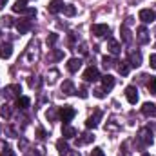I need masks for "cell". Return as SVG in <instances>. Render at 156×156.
Here are the masks:
<instances>
[{"label": "cell", "mask_w": 156, "mask_h": 156, "mask_svg": "<svg viewBox=\"0 0 156 156\" xmlns=\"http://www.w3.org/2000/svg\"><path fill=\"white\" fill-rule=\"evenodd\" d=\"M138 144H140V147H147V145L153 144V129L151 127L140 129V133H138Z\"/></svg>", "instance_id": "1"}, {"label": "cell", "mask_w": 156, "mask_h": 156, "mask_svg": "<svg viewBox=\"0 0 156 156\" xmlns=\"http://www.w3.org/2000/svg\"><path fill=\"white\" fill-rule=\"evenodd\" d=\"M75 115H76V111H75L73 107H69V105H66V107L60 109V120L64 122V125H67V123L75 118Z\"/></svg>", "instance_id": "2"}, {"label": "cell", "mask_w": 156, "mask_h": 156, "mask_svg": "<svg viewBox=\"0 0 156 156\" xmlns=\"http://www.w3.org/2000/svg\"><path fill=\"white\" fill-rule=\"evenodd\" d=\"M109 26L107 24H94L93 27H91V33L94 35V37H98V38H102V37H107L109 35Z\"/></svg>", "instance_id": "3"}, {"label": "cell", "mask_w": 156, "mask_h": 156, "mask_svg": "<svg viewBox=\"0 0 156 156\" xmlns=\"http://www.w3.org/2000/svg\"><path fill=\"white\" fill-rule=\"evenodd\" d=\"M83 80L85 82H96V80H100V71L96 69V67H87L85 69V73H83Z\"/></svg>", "instance_id": "4"}, {"label": "cell", "mask_w": 156, "mask_h": 156, "mask_svg": "<svg viewBox=\"0 0 156 156\" xmlns=\"http://www.w3.org/2000/svg\"><path fill=\"white\" fill-rule=\"evenodd\" d=\"M138 16H140V20H142L144 24H151V22L156 20V13L153 11V9H142Z\"/></svg>", "instance_id": "5"}, {"label": "cell", "mask_w": 156, "mask_h": 156, "mask_svg": "<svg viewBox=\"0 0 156 156\" xmlns=\"http://www.w3.org/2000/svg\"><path fill=\"white\" fill-rule=\"evenodd\" d=\"M125 98H127V102L129 104H136L138 102V89L134 87V85H129V87H125Z\"/></svg>", "instance_id": "6"}, {"label": "cell", "mask_w": 156, "mask_h": 156, "mask_svg": "<svg viewBox=\"0 0 156 156\" xmlns=\"http://www.w3.org/2000/svg\"><path fill=\"white\" fill-rule=\"evenodd\" d=\"M20 93H22V89H20V85H7L5 89H4V94L7 96V98H20Z\"/></svg>", "instance_id": "7"}, {"label": "cell", "mask_w": 156, "mask_h": 156, "mask_svg": "<svg viewBox=\"0 0 156 156\" xmlns=\"http://www.w3.org/2000/svg\"><path fill=\"white\" fill-rule=\"evenodd\" d=\"M100 118H102V111H100V109H96L93 116H89V118H87V122H85V127H87V129H94V127L98 125Z\"/></svg>", "instance_id": "8"}, {"label": "cell", "mask_w": 156, "mask_h": 156, "mask_svg": "<svg viewBox=\"0 0 156 156\" xmlns=\"http://www.w3.org/2000/svg\"><path fill=\"white\" fill-rule=\"evenodd\" d=\"M16 29H18L20 35H26V33L31 29V20H29V18H22V20H18V22H16Z\"/></svg>", "instance_id": "9"}, {"label": "cell", "mask_w": 156, "mask_h": 156, "mask_svg": "<svg viewBox=\"0 0 156 156\" xmlns=\"http://www.w3.org/2000/svg\"><path fill=\"white\" fill-rule=\"evenodd\" d=\"M11 55H13V45L9 42L7 44H2L0 45V58L7 60V58H11Z\"/></svg>", "instance_id": "10"}, {"label": "cell", "mask_w": 156, "mask_h": 156, "mask_svg": "<svg viewBox=\"0 0 156 156\" xmlns=\"http://www.w3.org/2000/svg\"><path fill=\"white\" fill-rule=\"evenodd\" d=\"M80 67H82V60L80 58H69L67 60V71L69 73H76Z\"/></svg>", "instance_id": "11"}, {"label": "cell", "mask_w": 156, "mask_h": 156, "mask_svg": "<svg viewBox=\"0 0 156 156\" xmlns=\"http://www.w3.org/2000/svg\"><path fill=\"white\" fill-rule=\"evenodd\" d=\"M64 9V4L60 2V0H53L49 5H47V11L51 13V15H56V13H60Z\"/></svg>", "instance_id": "12"}, {"label": "cell", "mask_w": 156, "mask_h": 156, "mask_svg": "<svg viewBox=\"0 0 156 156\" xmlns=\"http://www.w3.org/2000/svg\"><path fill=\"white\" fill-rule=\"evenodd\" d=\"M129 64H131V67H138L140 64H142V53L140 51H133L131 55H129Z\"/></svg>", "instance_id": "13"}, {"label": "cell", "mask_w": 156, "mask_h": 156, "mask_svg": "<svg viewBox=\"0 0 156 156\" xmlns=\"http://www.w3.org/2000/svg\"><path fill=\"white\" fill-rule=\"evenodd\" d=\"M136 33H138L136 37H138V42H140V44H149V31H147L144 26H142V27H138V29H136Z\"/></svg>", "instance_id": "14"}, {"label": "cell", "mask_w": 156, "mask_h": 156, "mask_svg": "<svg viewBox=\"0 0 156 156\" xmlns=\"http://www.w3.org/2000/svg\"><path fill=\"white\" fill-rule=\"evenodd\" d=\"M142 115H145V116H156V105L154 104H144L142 105Z\"/></svg>", "instance_id": "15"}, {"label": "cell", "mask_w": 156, "mask_h": 156, "mask_svg": "<svg viewBox=\"0 0 156 156\" xmlns=\"http://www.w3.org/2000/svg\"><path fill=\"white\" fill-rule=\"evenodd\" d=\"M62 134H64V138H67V140H69V138H75V136H76V129L67 123V125L62 127Z\"/></svg>", "instance_id": "16"}, {"label": "cell", "mask_w": 156, "mask_h": 156, "mask_svg": "<svg viewBox=\"0 0 156 156\" xmlns=\"http://www.w3.org/2000/svg\"><path fill=\"white\" fill-rule=\"evenodd\" d=\"M102 85H104V89H105V91H111V89L115 87V78L111 76V75L102 76Z\"/></svg>", "instance_id": "17"}, {"label": "cell", "mask_w": 156, "mask_h": 156, "mask_svg": "<svg viewBox=\"0 0 156 156\" xmlns=\"http://www.w3.org/2000/svg\"><path fill=\"white\" fill-rule=\"evenodd\" d=\"M27 0H16L15 4H13V11L15 13H26L27 11Z\"/></svg>", "instance_id": "18"}, {"label": "cell", "mask_w": 156, "mask_h": 156, "mask_svg": "<svg viewBox=\"0 0 156 156\" xmlns=\"http://www.w3.org/2000/svg\"><path fill=\"white\" fill-rule=\"evenodd\" d=\"M107 49H109V53L111 55H118L120 51H122V47H120V44H118L116 40H109V44H107Z\"/></svg>", "instance_id": "19"}, {"label": "cell", "mask_w": 156, "mask_h": 156, "mask_svg": "<svg viewBox=\"0 0 156 156\" xmlns=\"http://www.w3.org/2000/svg\"><path fill=\"white\" fill-rule=\"evenodd\" d=\"M56 149H58V154L60 156H66L69 153V145H67L64 140H58V142H56Z\"/></svg>", "instance_id": "20"}, {"label": "cell", "mask_w": 156, "mask_h": 156, "mask_svg": "<svg viewBox=\"0 0 156 156\" xmlns=\"http://www.w3.org/2000/svg\"><path fill=\"white\" fill-rule=\"evenodd\" d=\"M29 104H31V100H29L27 96H20V98H16V107H18V109H22V111H24V109H27V107H29Z\"/></svg>", "instance_id": "21"}, {"label": "cell", "mask_w": 156, "mask_h": 156, "mask_svg": "<svg viewBox=\"0 0 156 156\" xmlns=\"http://www.w3.org/2000/svg\"><path fill=\"white\" fill-rule=\"evenodd\" d=\"M11 115H13V111H11V107H9L7 104H4V105L0 107V116L4 118V120H9V118H11Z\"/></svg>", "instance_id": "22"}, {"label": "cell", "mask_w": 156, "mask_h": 156, "mask_svg": "<svg viewBox=\"0 0 156 156\" xmlns=\"http://www.w3.org/2000/svg\"><path fill=\"white\" fill-rule=\"evenodd\" d=\"M62 91H64L66 94H75V85H73V82H71V80H66L64 85H62Z\"/></svg>", "instance_id": "23"}, {"label": "cell", "mask_w": 156, "mask_h": 156, "mask_svg": "<svg viewBox=\"0 0 156 156\" xmlns=\"http://www.w3.org/2000/svg\"><path fill=\"white\" fill-rule=\"evenodd\" d=\"M62 11H64L66 16H75V15H76V7L71 5V4H64V9H62Z\"/></svg>", "instance_id": "24"}, {"label": "cell", "mask_w": 156, "mask_h": 156, "mask_svg": "<svg viewBox=\"0 0 156 156\" xmlns=\"http://www.w3.org/2000/svg\"><path fill=\"white\" fill-rule=\"evenodd\" d=\"M93 134H89V133H83L82 134V138H78L76 140V145H83V144H89V142H93Z\"/></svg>", "instance_id": "25"}, {"label": "cell", "mask_w": 156, "mask_h": 156, "mask_svg": "<svg viewBox=\"0 0 156 156\" xmlns=\"http://www.w3.org/2000/svg\"><path fill=\"white\" fill-rule=\"evenodd\" d=\"M102 64H104L105 69H111V67H115V64H118V62H115L111 56H104V58H102Z\"/></svg>", "instance_id": "26"}, {"label": "cell", "mask_w": 156, "mask_h": 156, "mask_svg": "<svg viewBox=\"0 0 156 156\" xmlns=\"http://www.w3.org/2000/svg\"><path fill=\"white\" fill-rule=\"evenodd\" d=\"M62 58H64V51H60V49H55V51L51 53V56H49V60H53V62L62 60Z\"/></svg>", "instance_id": "27"}, {"label": "cell", "mask_w": 156, "mask_h": 156, "mask_svg": "<svg viewBox=\"0 0 156 156\" xmlns=\"http://www.w3.org/2000/svg\"><path fill=\"white\" fill-rule=\"evenodd\" d=\"M147 89L151 91V94H156V76H151L147 80Z\"/></svg>", "instance_id": "28"}, {"label": "cell", "mask_w": 156, "mask_h": 156, "mask_svg": "<svg viewBox=\"0 0 156 156\" xmlns=\"http://www.w3.org/2000/svg\"><path fill=\"white\" fill-rule=\"evenodd\" d=\"M129 69H131V64L129 62H122V66H118V71H120V75H127L129 73Z\"/></svg>", "instance_id": "29"}, {"label": "cell", "mask_w": 156, "mask_h": 156, "mask_svg": "<svg viewBox=\"0 0 156 156\" xmlns=\"http://www.w3.org/2000/svg\"><path fill=\"white\" fill-rule=\"evenodd\" d=\"M120 31H122V38H123V42H125V44H129V42L133 40V38H131V33H129V29H127L125 26H123Z\"/></svg>", "instance_id": "30"}, {"label": "cell", "mask_w": 156, "mask_h": 156, "mask_svg": "<svg viewBox=\"0 0 156 156\" xmlns=\"http://www.w3.org/2000/svg\"><path fill=\"white\" fill-rule=\"evenodd\" d=\"M56 42H58V35H56V33H51V35L47 37V45H49V47H53Z\"/></svg>", "instance_id": "31"}, {"label": "cell", "mask_w": 156, "mask_h": 156, "mask_svg": "<svg viewBox=\"0 0 156 156\" xmlns=\"http://www.w3.org/2000/svg\"><path fill=\"white\" fill-rule=\"evenodd\" d=\"M2 24H4L5 27H11L15 22H13V18H11V16H4V18H2Z\"/></svg>", "instance_id": "32"}, {"label": "cell", "mask_w": 156, "mask_h": 156, "mask_svg": "<svg viewBox=\"0 0 156 156\" xmlns=\"http://www.w3.org/2000/svg\"><path fill=\"white\" fill-rule=\"evenodd\" d=\"M93 94H94L96 98H105V93H104V89H94V91H93Z\"/></svg>", "instance_id": "33"}, {"label": "cell", "mask_w": 156, "mask_h": 156, "mask_svg": "<svg viewBox=\"0 0 156 156\" xmlns=\"http://www.w3.org/2000/svg\"><path fill=\"white\" fill-rule=\"evenodd\" d=\"M2 156H15V153H13V149L11 147H4V151H2Z\"/></svg>", "instance_id": "34"}, {"label": "cell", "mask_w": 156, "mask_h": 156, "mask_svg": "<svg viewBox=\"0 0 156 156\" xmlns=\"http://www.w3.org/2000/svg\"><path fill=\"white\" fill-rule=\"evenodd\" d=\"M91 156H105V153H104L100 147H96V149H93V151H91Z\"/></svg>", "instance_id": "35"}, {"label": "cell", "mask_w": 156, "mask_h": 156, "mask_svg": "<svg viewBox=\"0 0 156 156\" xmlns=\"http://www.w3.org/2000/svg\"><path fill=\"white\" fill-rule=\"evenodd\" d=\"M45 136H47V133H45L44 129H37V138H38V140H44Z\"/></svg>", "instance_id": "36"}, {"label": "cell", "mask_w": 156, "mask_h": 156, "mask_svg": "<svg viewBox=\"0 0 156 156\" xmlns=\"http://www.w3.org/2000/svg\"><path fill=\"white\" fill-rule=\"evenodd\" d=\"M87 94H89V93H87V89L82 85V87H80V98H87Z\"/></svg>", "instance_id": "37"}, {"label": "cell", "mask_w": 156, "mask_h": 156, "mask_svg": "<svg viewBox=\"0 0 156 156\" xmlns=\"http://www.w3.org/2000/svg\"><path fill=\"white\" fill-rule=\"evenodd\" d=\"M149 64H151V67H153V69H156V55H151Z\"/></svg>", "instance_id": "38"}, {"label": "cell", "mask_w": 156, "mask_h": 156, "mask_svg": "<svg viewBox=\"0 0 156 156\" xmlns=\"http://www.w3.org/2000/svg\"><path fill=\"white\" fill-rule=\"evenodd\" d=\"M5 131H7V134H9V136H13V138L16 136V133H15V129H13V127H7Z\"/></svg>", "instance_id": "39"}, {"label": "cell", "mask_w": 156, "mask_h": 156, "mask_svg": "<svg viewBox=\"0 0 156 156\" xmlns=\"http://www.w3.org/2000/svg\"><path fill=\"white\" fill-rule=\"evenodd\" d=\"M47 118H49V120H53V118H55V109H53V111H51V113H49V111H47Z\"/></svg>", "instance_id": "40"}, {"label": "cell", "mask_w": 156, "mask_h": 156, "mask_svg": "<svg viewBox=\"0 0 156 156\" xmlns=\"http://www.w3.org/2000/svg\"><path fill=\"white\" fill-rule=\"evenodd\" d=\"M5 2H7V0H0V7H4V5H5Z\"/></svg>", "instance_id": "41"}, {"label": "cell", "mask_w": 156, "mask_h": 156, "mask_svg": "<svg viewBox=\"0 0 156 156\" xmlns=\"http://www.w3.org/2000/svg\"><path fill=\"white\" fill-rule=\"evenodd\" d=\"M69 156H82V154H80V153H71Z\"/></svg>", "instance_id": "42"}, {"label": "cell", "mask_w": 156, "mask_h": 156, "mask_svg": "<svg viewBox=\"0 0 156 156\" xmlns=\"http://www.w3.org/2000/svg\"><path fill=\"white\" fill-rule=\"evenodd\" d=\"M144 156H149V154H144Z\"/></svg>", "instance_id": "43"}, {"label": "cell", "mask_w": 156, "mask_h": 156, "mask_svg": "<svg viewBox=\"0 0 156 156\" xmlns=\"http://www.w3.org/2000/svg\"><path fill=\"white\" fill-rule=\"evenodd\" d=\"M154 49H156V44H154Z\"/></svg>", "instance_id": "44"}]
</instances>
